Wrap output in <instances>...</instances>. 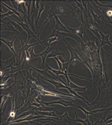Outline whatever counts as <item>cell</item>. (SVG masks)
<instances>
[{"instance_id": "cell-17", "label": "cell", "mask_w": 112, "mask_h": 125, "mask_svg": "<svg viewBox=\"0 0 112 125\" xmlns=\"http://www.w3.org/2000/svg\"><path fill=\"white\" fill-rule=\"evenodd\" d=\"M32 103H33L32 102H31L29 100H28V102L26 104H24V106H23L19 109L17 110V111H16L15 119L22 113L32 109L34 107V106L32 105Z\"/></svg>"}, {"instance_id": "cell-34", "label": "cell", "mask_w": 112, "mask_h": 125, "mask_svg": "<svg viewBox=\"0 0 112 125\" xmlns=\"http://www.w3.org/2000/svg\"><path fill=\"white\" fill-rule=\"evenodd\" d=\"M28 70L31 73V75H32L33 77H34V78L37 79L38 81H40V78L41 77V75L37 71H36L35 69H34L32 68H29Z\"/></svg>"}, {"instance_id": "cell-1", "label": "cell", "mask_w": 112, "mask_h": 125, "mask_svg": "<svg viewBox=\"0 0 112 125\" xmlns=\"http://www.w3.org/2000/svg\"><path fill=\"white\" fill-rule=\"evenodd\" d=\"M98 96L90 104L94 109L108 108L112 106V80L105 81V79L98 88Z\"/></svg>"}, {"instance_id": "cell-37", "label": "cell", "mask_w": 112, "mask_h": 125, "mask_svg": "<svg viewBox=\"0 0 112 125\" xmlns=\"http://www.w3.org/2000/svg\"><path fill=\"white\" fill-rule=\"evenodd\" d=\"M59 55H62L64 56H65L64 53H62L61 52L58 50H55L53 51L51 53H50L47 56V58H53V57H57Z\"/></svg>"}, {"instance_id": "cell-54", "label": "cell", "mask_w": 112, "mask_h": 125, "mask_svg": "<svg viewBox=\"0 0 112 125\" xmlns=\"http://www.w3.org/2000/svg\"><path fill=\"white\" fill-rule=\"evenodd\" d=\"M88 1H84V0H82L81 2L82 3V5L83 6L84 8L86 10V11H87V3H88Z\"/></svg>"}, {"instance_id": "cell-46", "label": "cell", "mask_w": 112, "mask_h": 125, "mask_svg": "<svg viewBox=\"0 0 112 125\" xmlns=\"http://www.w3.org/2000/svg\"><path fill=\"white\" fill-rule=\"evenodd\" d=\"M13 74H11V75H9V76H4V77H1V82H0V85H2L3 84H4L6 82V81H7L9 79V78H10L11 77L13 76Z\"/></svg>"}, {"instance_id": "cell-56", "label": "cell", "mask_w": 112, "mask_h": 125, "mask_svg": "<svg viewBox=\"0 0 112 125\" xmlns=\"http://www.w3.org/2000/svg\"><path fill=\"white\" fill-rule=\"evenodd\" d=\"M40 2H41V1H39V0H38V1L36 0V9H37V10H39L40 7H39V3Z\"/></svg>"}, {"instance_id": "cell-22", "label": "cell", "mask_w": 112, "mask_h": 125, "mask_svg": "<svg viewBox=\"0 0 112 125\" xmlns=\"http://www.w3.org/2000/svg\"><path fill=\"white\" fill-rule=\"evenodd\" d=\"M112 110V106L110 107L109 108H106L105 111H103L101 112L96 113V114H92V115L95 117L98 118L102 120L103 121H105L108 114Z\"/></svg>"}, {"instance_id": "cell-20", "label": "cell", "mask_w": 112, "mask_h": 125, "mask_svg": "<svg viewBox=\"0 0 112 125\" xmlns=\"http://www.w3.org/2000/svg\"><path fill=\"white\" fill-rule=\"evenodd\" d=\"M98 31L100 34L101 37V48H102L103 46H105L106 45H108L111 47H112V45L111 44V43L112 42V41H111L109 40L110 34L105 35L103 33H102L99 29H98Z\"/></svg>"}, {"instance_id": "cell-40", "label": "cell", "mask_w": 112, "mask_h": 125, "mask_svg": "<svg viewBox=\"0 0 112 125\" xmlns=\"http://www.w3.org/2000/svg\"><path fill=\"white\" fill-rule=\"evenodd\" d=\"M26 73H27V75H26V79L29 80L34 83H36L37 82V81H37V79H36L35 78H34V77H33L31 73L28 70H26Z\"/></svg>"}, {"instance_id": "cell-15", "label": "cell", "mask_w": 112, "mask_h": 125, "mask_svg": "<svg viewBox=\"0 0 112 125\" xmlns=\"http://www.w3.org/2000/svg\"><path fill=\"white\" fill-rule=\"evenodd\" d=\"M18 3L17 11L20 13V14H22L24 18V22L27 23V19L28 18V10L26 8L25 0H17Z\"/></svg>"}, {"instance_id": "cell-38", "label": "cell", "mask_w": 112, "mask_h": 125, "mask_svg": "<svg viewBox=\"0 0 112 125\" xmlns=\"http://www.w3.org/2000/svg\"><path fill=\"white\" fill-rule=\"evenodd\" d=\"M10 22L13 26L16 31H17V33H21L23 32L24 29L19 23H18L14 21H10Z\"/></svg>"}, {"instance_id": "cell-57", "label": "cell", "mask_w": 112, "mask_h": 125, "mask_svg": "<svg viewBox=\"0 0 112 125\" xmlns=\"http://www.w3.org/2000/svg\"><path fill=\"white\" fill-rule=\"evenodd\" d=\"M109 53H111V54H112V47H111V49H110V50Z\"/></svg>"}, {"instance_id": "cell-8", "label": "cell", "mask_w": 112, "mask_h": 125, "mask_svg": "<svg viewBox=\"0 0 112 125\" xmlns=\"http://www.w3.org/2000/svg\"><path fill=\"white\" fill-rule=\"evenodd\" d=\"M14 83L11 86L15 88H19L22 85H24L25 81H26V78L23 75L22 71H18L14 75Z\"/></svg>"}, {"instance_id": "cell-18", "label": "cell", "mask_w": 112, "mask_h": 125, "mask_svg": "<svg viewBox=\"0 0 112 125\" xmlns=\"http://www.w3.org/2000/svg\"><path fill=\"white\" fill-rule=\"evenodd\" d=\"M88 8L89 10L91 12V14H92L93 19L94 21L99 25V26L101 29L103 30L104 27H105V23H104L102 20H100V18H101L100 15L97 14L92 9H90L89 7Z\"/></svg>"}, {"instance_id": "cell-50", "label": "cell", "mask_w": 112, "mask_h": 125, "mask_svg": "<svg viewBox=\"0 0 112 125\" xmlns=\"http://www.w3.org/2000/svg\"><path fill=\"white\" fill-rule=\"evenodd\" d=\"M95 44L96 45L97 48H101V40H100L99 39H98V38H96L95 41Z\"/></svg>"}, {"instance_id": "cell-53", "label": "cell", "mask_w": 112, "mask_h": 125, "mask_svg": "<svg viewBox=\"0 0 112 125\" xmlns=\"http://www.w3.org/2000/svg\"><path fill=\"white\" fill-rule=\"evenodd\" d=\"M11 2L12 3V4H13V7H14V9H16L17 11L18 9V3L17 0H11Z\"/></svg>"}, {"instance_id": "cell-13", "label": "cell", "mask_w": 112, "mask_h": 125, "mask_svg": "<svg viewBox=\"0 0 112 125\" xmlns=\"http://www.w3.org/2000/svg\"><path fill=\"white\" fill-rule=\"evenodd\" d=\"M68 73L65 74L64 76L67 80V86L71 89L74 90L76 92H81L86 93L87 89V87H81L77 85L74 83L72 82L69 78L68 75Z\"/></svg>"}, {"instance_id": "cell-47", "label": "cell", "mask_w": 112, "mask_h": 125, "mask_svg": "<svg viewBox=\"0 0 112 125\" xmlns=\"http://www.w3.org/2000/svg\"><path fill=\"white\" fill-rule=\"evenodd\" d=\"M29 54H30V60L33 59L36 57H38V55H36L34 53V46L32 47L31 49L30 50L29 52Z\"/></svg>"}, {"instance_id": "cell-9", "label": "cell", "mask_w": 112, "mask_h": 125, "mask_svg": "<svg viewBox=\"0 0 112 125\" xmlns=\"http://www.w3.org/2000/svg\"><path fill=\"white\" fill-rule=\"evenodd\" d=\"M37 85H39L41 87H42L45 90L47 91L50 92L54 93H56V94H60L62 95H65V96H68L73 97H75L77 98L75 95H73L72 94H69L64 93L61 92L60 91H58L55 87L53 85H44L42 83L41 81H37V82L35 83Z\"/></svg>"}, {"instance_id": "cell-23", "label": "cell", "mask_w": 112, "mask_h": 125, "mask_svg": "<svg viewBox=\"0 0 112 125\" xmlns=\"http://www.w3.org/2000/svg\"><path fill=\"white\" fill-rule=\"evenodd\" d=\"M85 14V21H84V25H94L93 19L91 15V13L89 9L87 11H85L84 12Z\"/></svg>"}, {"instance_id": "cell-31", "label": "cell", "mask_w": 112, "mask_h": 125, "mask_svg": "<svg viewBox=\"0 0 112 125\" xmlns=\"http://www.w3.org/2000/svg\"><path fill=\"white\" fill-rule=\"evenodd\" d=\"M34 16L35 15L34 13H30V18H28L27 20L28 24L31 26V29L33 30L34 33L36 34L37 32L36 31L35 25H34Z\"/></svg>"}, {"instance_id": "cell-21", "label": "cell", "mask_w": 112, "mask_h": 125, "mask_svg": "<svg viewBox=\"0 0 112 125\" xmlns=\"http://www.w3.org/2000/svg\"><path fill=\"white\" fill-rule=\"evenodd\" d=\"M41 78L42 79L46 81H47L48 82L50 83L51 84L54 85V86L57 89H60V88H66L68 89L69 88V87L67 85H65L62 83L60 81H52L50 80L47 79L46 78H44V77H42L41 76Z\"/></svg>"}, {"instance_id": "cell-10", "label": "cell", "mask_w": 112, "mask_h": 125, "mask_svg": "<svg viewBox=\"0 0 112 125\" xmlns=\"http://www.w3.org/2000/svg\"><path fill=\"white\" fill-rule=\"evenodd\" d=\"M68 29L70 30L71 33H73L74 34H77L80 38H81L82 40L85 41L83 38V35H85L87 39H88V38L87 36L86 30L87 27L85 25L81 24V26L79 27H76L74 28H72L68 27Z\"/></svg>"}, {"instance_id": "cell-42", "label": "cell", "mask_w": 112, "mask_h": 125, "mask_svg": "<svg viewBox=\"0 0 112 125\" xmlns=\"http://www.w3.org/2000/svg\"><path fill=\"white\" fill-rule=\"evenodd\" d=\"M0 12L3 13V14L0 15L1 21H2L3 19H4L5 17H6V16H9L10 15H12L14 14V13H13V12L9 10V11L7 13H4V12L3 11L2 9H0Z\"/></svg>"}, {"instance_id": "cell-6", "label": "cell", "mask_w": 112, "mask_h": 125, "mask_svg": "<svg viewBox=\"0 0 112 125\" xmlns=\"http://www.w3.org/2000/svg\"><path fill=\"white\" fill-rule=\"evenodd\" d=\"M59 117H49L46 116H43V115H35L34 114H32L30 115L25 117V118H20L19 119L16 120L15 121H13L12 122L8 123H5V124H3V125H7L10 124H16V123H19L23 122H26V121H32L34 120L37 119H39L41 118H52L54 119L57 120H59Z\"/></svg>"}, {"instance_id": "cell-32", "label": "cell", "mask_w": 112, "mask_h": 125, "mask_svg": "<svg viewBox=\"0 0 112 125\" xmlns=\"http://www.w3.org/2000/svg\"><path fill=\"white\" fill-rule=\"evenodd\" d=\"M55 111L51 112H43V111H37V115H40L43 116L49 117H59V115H57Z\"/></svg>"}, {"instance_id": "cell-2", "label": "cell", "mask_w": 112, "mask_h": 125, "mask_svg": "<svg viewBox=\"0 0 112 125\" xmlns=\"http://www.w3.org/2000/svg\"><path fill=\"white\" fill-rule=\"evenodd\" d=\"M100 49L99 48L98 50L89 55L92 60L93 65V74L92 75V83L94 91L98 89L104 80L102 63L100 53Z\"/></svg>"}, {"instance_id": "cell-12", "label": "cell", "mask_w": 112, "mask_h": 125, "mask_svg": "<svg viewBox=\"0 0 112 125\" xmlns=\"http://www.w3.org/2000/svg\"><path fill=\"white\" fill-rule=\"evenodd\" d=\"M63 41L66 43V44L67 45L66 48L67 49L69 50L71 54V58L69 61V64H70L71 62H72V61H76V60H79V61L82 62V60H81L79 55L77 53L75 48H74L73 47H72L70 44L68 43V42L66 41V40L65 39L63 40Z\"/></svg>"}, {"instance_id": "cell-30", "label": "cell", "mask_w": 112, "mask_h": 125, "mask_svg": "<svg viewBox=\"0 0 112 125\" xmlns=\"http://www.w3.org/2000/svg\"><path fill=\"white\" fill-rule=\"evenodd\" d=\"M85 26H86L87 28L89 30L91 31V32L95 35L97 38L99 39L100 40H101V37L100 34L98 31V29H97L94 25H87Z\"/></svg>"}, {"instance_id": "cell-11", "label": "cell", "mask_w": 112, "mask_h": 125, "mask_svg": "<svg viewBox=\"0 0 112 125\" xmlns=\"http://www.w3.org/2000/svg\"><path fill=\"white\" fill-rule=\"evenodd\" d=\"M16 63V54H13L12 57L6 61H0V72H3L7 69L13 67V64Z\"/></svg>"}, {"instance_id": "cell-7", "label": "cell", "mask_w": 112, "mask_h": 125, "mask_svg": "<svg viewBox=\"0 0 112 125\" xmlns=\"http://www.w3.org/2000/svg\"><path fill=\"white\" fill-rule=\"evenodd\" d=\"M77 53L79 56V57L82 60V62L84 63V64L87 67L90 71H91V73L92 75L93 74V65H92V60L91 58H89L87 55L85 53H84L83 51L80 49H78L77 48H75Z\"/></svg>"}, {"instance_id": "cell-55", "label": "cell", "mask_w": 112, "mask_h": 125, "mask_svg": "<svg viewBox=\"0 0 112 125\" xmlns=\"http://www.w3.org/2000/svg\"><path fill=\"white\" fill-rule=\"evenodd\" d=\"M35 100L37 102V103H38V104H42V103L41 102V101H42V98H41V97L40 96V95H38V96L37 97V98H36Z\"/></svg>"}, {"instance_id": "cell-45", "label": "cell", "mask_w": 112, "mask_h": 125, "mask_svg": "<svg viewBox=\"0 0 112 125\" xmlns=\"http://www.w3.org/2000/svg\"><path fill=\"white\" fill-rule=\"evenodd\" d=\"M69 62H67L65 63H62V71H63L65 74L68 73V69L69 65Z\"/></svg>"}, {"instance_id": "cell-49", "label": "cell", "mask_w": 112, "mask_h": 125, "mask_svg": "<svg viewBox=\"0 0 112 125\" xmlns=\"http://www.w3.org/2000/svg\"><path fill=\"white\" fill-rule=\"evenodd\" d=\"M57 40L60 41L57 37H52V38L48 39L47 40H46L49 43L48 44V46H47V47H49V46H50V44H51V43H52L53 42L56 41H57Z\"/></svg>"}, {"instance_id": "cell-39", "label": "cell", "mask_w": 112, "mask_h": 125, "mask_svg": "<svg viewBox=\"0 0 112 125\" xmlns=\"http://www.w3.org/2000/svg\"><path fill=\"white\" fill-rule=\"evenodd\" d=\"M46 2V1H43L42 2V3H41V6L40 7L39 10H38V16H37L36 21L35 24V26H37V24H38V21L39 20L40 17V16H41V13L44 10H44V6H45V3Z\"/></svg>"}, {"instance_id": "cell-41", "label": "cell", "mask_w": 112, "mask_h": 125, "mask_svg": "<svg viewBox=\"0 0 112 125\" xmlns=\"http://www.w3.org/2000/svg\"><path fill=\"white\" fill-rule=\"evenodd\" d=\"M32 2V0H25V5H26V7H27V10H28V19L30 18V10H31Z\"/></svg>"}, {"instance_id": "cell-26", "label": "cell", "mask_w": 112, "mask_h": 125, "mask_svg": "<svg viewBox=\"0 0 112 125\" xmlns=\"http://www.w3.org/2000/svg\"><path fill=\"white\" fill-rule=\"evenodd\" d=\"M16 36H15L12 41H9V40L3 39V38H0V41L3 43H4L5 44L9 47L10 50L11 51L13 54H16V51L14 50V46H13V43H14V40L16 39Z\"/></svg>"}, {"instance_id": "cell-5", "label": "cell", "mask_w": 112, "mask_h": 125, "mask_svg": "<svg viewBox=\"0 0 112 125\" xmlns=\"http://www.w3.org/2000/svg\"><path fill=\"white\" fill-rule=\"evenodd\" d=\"M8 17H9L11 19H12L13 21H16V22H17L18 23H19L20 26H21V27H22L24 30L25 31H26V33L28 34V40L26 42L27 43H28V41H29V40H30V39L31 38H34L36 39L37 40H38V42L41 43V45L42 46L44 47V48L46 49L45 46L44 45V44H43L41 42V41H40L39 39L38 38V37L37 36H36L35 34H34V32L31 31V29H30V28L29 27V26L28 25V24L26 23H24V22H19L17 21H16L15 19L13 18L12 17H11V16H9Z\"/></svg>"}, {"instance_id": "cell-28", "label": "cell", "mask_w": 112, "mask_h": 125, "mask_svg": "<svg viewBox=\"0 0 112 125\" xmlns=\"http://www.w3.org/2000/svg\"><path fill=\"white\" fill-rule=\"evenodd\" d=\"M59 121H63L64 122L69 124H71L73 123H74L73 119H72L70 118L67 111H66L65 113L63 115L59 117Z\"/></svg>"}, {"instance_id": "cell-52", "label": "cell", "mask_w": 112, "mask_h": 125, "mask_svg": "<svg viewBox=\"0 0 112 125\" xmlns=\"http://www.w3.org/2000/svg\"><path fill=\"white\" fill-rule=\"evenodd\" d=\"M54 59L57 61V62H58V64L59 66V68H60L59 70H60V71H62V63L60 61V60L57 57H54Z\"/></svg>"}, {"instance_id": "cell-19", "label": "cell", "mask_w": 112, "mask_h": 125, "mask_svg": "<svg viewBox=\"0 0 112 125\" xmlns=\"http://www.w3.org/2000/svg\"><path fill=\"white\" fill-rule=\"evenodd\" d=\"M1 31H12L17 33L13 25L10 21H1Z\"/></svg>"}, {"instance_id": "cell-36", "label": "cell", "mask_w": 112, "mask_h": 125, "mask_svg": "<svg viewBox=\"0 0 112 125\" xmlns=\"http://www.w3.org/2000/svg\"><path fill=\"white\" fill-rule=\"evenodd\" d=\"M0 3H1L4 6H5L7 8V9H8L9 10H11L13 12V13H15L16 15H17V16H18L20 18V19H21V22H24V20H23V19L22 18L21 15L20 13H19V12L17 11L16 9H12V8L10 7H9L8 5H7L5 3L3 2L2 1H0Z\"/></svg>"}, {"instance_id": "cell-59", "label": "cell", "mask_w": 112, "mask_h": 125, "mask_svg": "<svg viewBox=\"0 0 112 125\" xmlns=\"http://www.w3.org/2000/svg\"></svg>"}, {"instance_id": "cell-43", "label": "cell", "mask_w": 112, "mask_h": 125, "mask_svg": "<svg viewBox=\"0 0 112 125\" xmlns=\"http://www.w3.org/2000/svg\"><path fill=\"white\" fill-rule=\"evenodd\" d=\"M39 93L38 91H37L36 90L34 89L33 88H31V91L30 92V95L33 98L35 99L39 95Z\"/></svg>"}, {"instance_id": "cell-27", "label": "cell", "mask_w": 112, "mask_h": 125, "mask_svg": "<svg viewBox=\"0 0 112 125\" xmlns=\"http://www.w3.org/2000/svg\"><path fill=\"white\" fill-rule=\"evenodd\" d=\"M54 46L51 47H50L49 46L47 47V48L45 50L43 51V52L40 54H38V56H41V57L42 61V65L45 63L46 60L47 58V56L49 54L50 52L51 51V50L54 48Z\"/></svg>"}, {"instance_id": "cell-24", "label": "cell", "mask_w": 112, "mask_h": 125, "mask_svg": "<svg viewBox=\"0 0 112 125\" xmlns=\"http://www.w3.org/2000/svg\"><path fill=\"white\" fill-rule=\"evenodd\" d=\"M60 109V107H51L47 106L42 104L40 107L39 108H35V110L36 111H43V112H51V111H55L58 112Z\"/></svg>"}, {"instance_id": "cell-25", "label": "cell", "mask_w": 112, "mask_h": 125, "mask_svg": "<svg viewBox=\"0 0 112 125\" xmlns=\"http://www.w3.org/2000/svg\"><path fill=\"white\" fill-rule=\"evenodd\" d=\"M74 110H75V115H76V118H75V119H73V122L75 124V123H81L83 125H92V122L89 121V115L87 116V117L86 119H82L80 118H78L75 109H74Z\"/></svg>"}, {"instance_id": "cell-48", "label": "cell", "mask_w": 112, "mask_h": 125, "mask_svg": "<svg viewBox=\"0 0 112 125\" xmlns=\"http://www.w3.org/2000/svg\"><path fill=\"white\" fill-rule=\"evenodd\" d=\"M76 107L79 108V109L81 110L83 112L84 114H85V115H86V116L89 115H92V113H91L90 112V111H87L84 108H83V107H82V106H76Z\"/></svg>"}, {"instance_id": "cell-44", "label": "cell", "mask_w": 112, "mask_h": 125, "mask_svg": "<svg viewBox=\"0 0 112 125\" xmlns=\"http://www.w3.org/2000/svg\"><path fill=\"white\" fill-rule=\"evenodd\" d=\"M9 97L7 95H3V97H1V104H0V109L2 110L3 107L4 106L5 103L7 101L8 98H9Z\"/></svg>"}, {"instance_id": "cell-3", "label": "cell", "mask_w": 112, "mask_h": 125, "mask_svg": "<svg viewBox=\"0 0 112 125\" xmlns=\"http://www.w3.org/2000/svg\"><path fill=\"white\" fill-rule=\"evenodd\" d=\"M100 53L105 80H112V55L105 51L102 47L101 48Z\"/></svg>"}, {"instance_id": "cell-29", "label": "cell", "mask_w": 112, "mask_h": 125, "mask_svg": "<svg viewBox=\"0 0 112 125\" xmlns=\"http://www.w3.org/2000/svg\"><path fill=\"white\" fill-rule=\"evenodd\" d=\"M79 21L81 22V24L84 25V13L80 9H79L77 10H75V13L73 15Z\"/></svg>"}, {"instance_id": "cell-33", "label": "cell", "mask_w": 112, "mask_h": 125, "mask_svg": "<svg viewBox=\"0 0 112 125\" xmlns=\"http://www.w3.org/2000/svg\"><path fill=\"white\" fill-rule=\"evenodd\" d=\"M21 70H28L29 68H32V65L30 64L29 61H28L26 58H25L24 60L21 62Z\"/></svg>"}, {"instance_id": "cell-14", "label": "cell", "mask_w": 112, "mask_h": 125, "mask_svg": "<svg viewBox=\"0 0 112 125\" xmlns=\"http://www.w3.org/2000/svg\"><path fill=\"white\" fill-rule=\"evenodd\" d=\"M42 104H45L46 106H48L49 105L52 104H60L65 107L70 106H75L76 105L73 104V101H68L63 99H60L57 101H51V102H44L41 101Z\"/></svg>"}, {"instance_id": "cell-16", "label": "cell", "mask_w": 112, "mask_h": 125, "mask_svg": "<svg viewBox=\"0 0 112 125\" xmlns=\"http://www.w3.org/2000/svg\"><path fill=\"white\" fill-rule=\"evenodd\" d=\"M54 19L56 21V25L54 26V29L57 31L66 32V33H71L70 30L68 29V27L64 26L62 23L61 22L57 16H55L54 17Z\"/></svg>"}, {"instance_id": "cell-58", "label": "cell", "mask_w": 112, "mask_h": 125, "mask_svg": "<svg viewBox=\"0 0 112 125\" xmlns=\"http://www.w3.org/2000/svg\"><path fill=\"white\" fill-rule=\"evenodd\" d=\"M1 125H3V124H1Z\"/></svg>"}, {"instance_id": "cell-4", "label": "cell", "mask_w": 112, "mask_h": 125, "mask_svg": "<svg viewBox=\"0 0 112 125\" xmlns=\"http://www.w3.org/2000/svg\"><path fill=\"white\" fill-rule=\"evenodd\" d=\"M51 9L52 10L56 16L64 15L71 12L70 9V0L69 1H52L50 2Z\"/></svg>"}, {"instance_id": "cell-35", "label": "cell", "mask_w": 112, "mask_h": 125, "mask_svg": "<svg viewBox=\"0 0 112 125\" xmlns=\"http://www.w3.org/2000/svg\"><path fill=\"white\" fill-rule=\"evenodd\" d=\"M14 83V78L13 76L11 77L5 83L2 85H0L1 88H7L11 86Z\"/></svg>"}, {"instance_id": "cell-51", "label": "cell", "mask_w": 112, "mask_h": 125, "mask_svg": "<svg viewBox=\"0 0 112 125\" xmlns=\"http://www.w3.org/2000/svg\"><path fill=\"white\" fill-rule=\"evenodd\" d=\"M57 58H58L60 61H61V62H62V63H65V62H67L65 56H64L62 55H59V56H58Z\"/></svg>"}]
</instances>
